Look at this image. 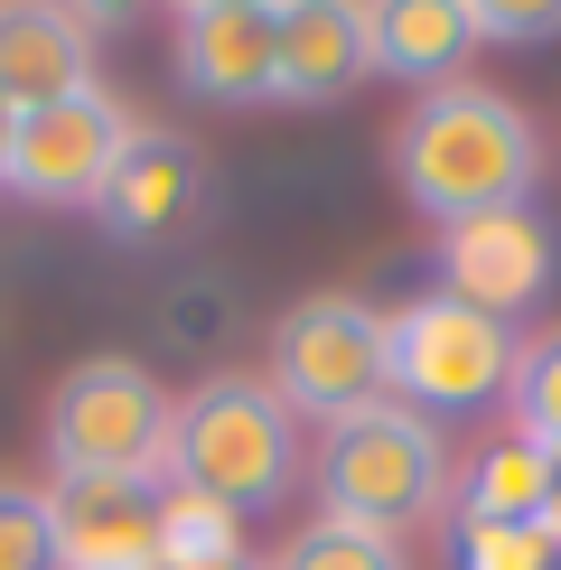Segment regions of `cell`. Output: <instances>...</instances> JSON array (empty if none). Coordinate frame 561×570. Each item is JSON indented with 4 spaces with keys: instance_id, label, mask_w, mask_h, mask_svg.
<instances>
[{
    "instance_id": "cell-1",
    "label": "cell",
    "mask_w": 561,
    "mask_h": 570,
    "mask_svg": "<svg viewBox=\"0 0 561 570\" xmlns=\"http://www.w3.org/2000/svg\"><path fill=\"white\" fill-rule=\"evenodd\" d=\"M393 178L431 225L505 216V206H533L543 140H533L524 104H505L496 85H440L393 131Z\"/></svg>"
},
{
    "instance_id": "cell-2",
    "label": "cell",
    "mask_w": 561,
    "mask_h": 570,
    "mask_svg": "<svg viewBox=\"0 0 561 570\" xmlns=\"http://www.w3.org/2000/svg\"><path fill=\"white\" fill-rule=\"evenodd\" d=\"M159 487H187L225 514H272L299 487V421L263 374H216V384L178 393L169 421V468Z\"/></svg>"
},
{
    "instance_id": "cell-3",
    "label": "cell",
    "mask_w": 561,
    "mask_h": 570,
    "mask_svg": "<svg viewBox=\"0 0 561 570\" xmlns=\"http://www.w3.org/2000/svg\"><path fill=\"white\" fill-rule=\"evenodd\" d=\"M450 495V440L412 402H374V412L337 421L318 440V514L356 533H412L421 514H440Z\"/></svg>"
},
{
    "instance_id": "cell-4",
    "label": "cell",
    "mask_w": 561,
    "mask_h": 570,
    "mask_svg": "<svg viewBox=\"0 0 561 570\" xmlns=\"http://www.w3.org/2000/svg\"><path fill=\"white\" fill-rule=\"evenodd\" d=\"M178 402L140 355H85L47 393V468L57 478H159Z\"/></svg>"
},
{
    "instance_id": "cell-5",
    "label": "cell",
    "mask_w": 561,
    "mask_h": 570,
    "mask_svg": "<svg viewBox=\"0 0 561 570\" xmlns=\"http://www.w3.org/2000/svg\"><path fill=\"white\" fill-rule=\"evenodd\" d=\"M263 384L291 402V421H327V431L374 412V402H393V327H384V308H365L346 291H318V299L280 308Z\"/></svg>"
},
{
    "instance_id": "cell-6",
    "label": "cell",
    "mask_w": 561,
    "mask_h": 570,
    "mask_svg": "<svg viewBox=\"0 0 561 570\" xmlns=\"http://www.w3.org/2000/svg\"><path fill=\"white\" fill-rule=\"evenodd\" d=\"M384 327H393V402H412V412H478L514 384L505 318H486L450 291L403 299Z\"/></svg>"
},
{
    "instance_id": "cell-7",
    "label": "cell",
    "mask_w": 561,
    "mask_h": 570,
    "mask_svg": "<svg viewBox=\"0 0 561 570\" xmlns=\"http://www.w3.org/2000/svg\"><path fill=\"white\" fill-rule=\"evenodd\" d=\"M131 131L140 122L122 112V94H104V85L66 94V104H38V112H19V140H10L0 187L29 197V206H94L104 178H112V159L131 150Z\"/></svg>"
},
{
    "instance_id": "cell-8",
    "label": "cell",
    "mask_w": 561,
    "mask_h": 570,
    "mask_svg": "<svg viewBox=\"0 0 561 570\" xmlns=\"http://www.w3.org/2000/svg\"><path fill=\"white\" fill-rule=\"evenodd\" d=\"M57 570H159V478H47Z\"/></svg>"
},
{
    "instance_id": "cell-9",
    "label": "cell",
    "mask_w": 561,
    "mask_h": 570,
    "mask_svg": "<svg viewBox=\"0 0 561 570\" xmlns=\"http://www.w3.org/2000/svg\"><path fill=\"white\" fill-rule=\"evenodd\" d=\"M552 281V234L533 206H505V216H468L440 225V291L505 318V308H533Z\"/></svg>"
},
{
    "instance_id": "cell-10",
    "label": "cell",
    "mask_w": 561,
    "mask_h": 570,
    "mask_svg": "<svg viewBox=\"0 0 561 570\" xmlns=\"http://www.w3.org/2000/svg\"><path fill=\"white\" fill-rule=\"evenodd\" d=\"M197 197H206V159H197V140L140 122L131 150L112 159V178H104V197H94V216L122 234V244H150V234H169V225L197 216Z\"/></svg>"
},
{
    "instance_id": "cell-11",
    "label": "cell",
    "mask_w": 561,
    "mask_h": 570,
    "mask_svg": "<svg viewBox=\"0 0 561 570\" xmlns=\"http://www.w3.org/2000/svg\"><path fill=\"white\" fill-rule=\"evenodd\" d=\"M272 66H280V0L178 19V85L206 104H272Z\"/></svg>"
},
{
    "instance_id": "cell-12",
    "label": "cell",
    "mask_w": 561,
    "mask_h": 570,
    "mask_svg": "<svg viewBox=\"0 0 561 570\" xmlns=\"http://www.w3.org/2000/svg\"><path fill=\"white\" fill-rule=\"evenodd\" d=\"M365 85V0H280L272 104H337Z\"/></svg>"
},
{
    "instance_id": "cell-13",
    "label": "cell",
    "mask_w": 561,
    "mask_h": 570,
    "mask_svg": "<svg viewBox=\"0 0 561 570\" xmlns=\"http://www.w3.org/2000/svg\"><path fill=\"white\" fill-rule=\"evenodd\" d=\"M468 57H478V29L459 0H365V76L440 94L468 76Z\"/></svg>"
},
{
    "instance_id": "cell-14",
    "label": "cell",
    "mask_w": 561,
    "mask_h": 570,
    "mask_svg": "<svg viewBox=\"0 0 561 570\" xmlns=\"http://www.w3.org/2000/svg\"><path fill=\"white\" fill-rule=\"evenodd\" d=\"M94 85V38L57 0H0V94L19 112L38 104H66V94Z\"/></svg>"
},
{
    "instance_id": "cell-15",
    "label": "cell",
    "mask_w": 561,
    "mask_h": 570,
    "mask_svg": "<svg viewBox=\"0 0 561 570\" xmlns=\"http://www.w3.org/2000/svg\"><path fill=\"white\" fill-rule=\"evenodd\" d=\"M543 495H552V459L524 440H496V449L468 459L459 514H478V524H543Z\"/></svg>"
},
{
    "instance_id": "cell-16",
    "label": "cell",
    "mask_w": 561,
    "mask_h": 570,
    "mask_svg": "<svg viewBox=\"0 0 561 570\" xmlns=\"http://www.w3.org/2000/svg\"><path fill=\"white\" fill-rule=\"evenodd\" d=\"M514 440L543 449V459H561V327H543L533 346H514Z\"/></svg>"
},
{
    "instance_id": "cell-17",
    "label": "cell",
    "mask_w": 561,
    "mask_h": 570,
    "mask_svg": "<svg viewBox=\"0 0 561 570\" xmlns=\"http://www.w3.org/2000/svg\"><path fill=\"white\" fill-rule=\"evenodd\" d=\"M225 552H244V514L206 505L187 487L159 495V570H197V561H225Z\"/></svg>"
},
{
    "instance_id": "cell-18",
    "label": "cell",
    "mask_w": 561,
    "mask_h": 570,
    "mask_svg": "<svg viewBox=\"0 0 561 570\" xmlns=\"http://www.w3.org/2000/svg\"><path fill=\"white\" fill-rule=\"evenodd\" d=\"M263 570H403V552H393L384 533H356V524H318L309 533H291L280 542V561H263Z\"/></svg>"
},
{
    "instance_id": "cell-19",
    "label": "cell",
    "mask_w": 561,
    "mask_h": 570,
    "mask_svg": "<svg viewBox=\"0 0 561 570\" xmlns=\"http://www.w3.org/2000/svg\"><path fill=\"white\" fill-rule=\"evenodd\" d=\"M459 570H561V552L543 542V524H478V514H459Z\"/></svg>"
},
{
    "instance_id": "cell-20",
    "label": "cell",
    "mask_w": 561,
    "mask_h": 570,
    "mask_svg": "<svg viewBox=\"0 0 561 570\" xmlns=\"http://www.w3.org/2000/svg\"><path fill=\"white\" fill-rule=\"evenodd\" d=\"M0 570H57V533H47V495L0 478Z\"/></svg>"
},
{
    "instance_id": "cell-21",
    "label": "cell",
    "mask_w": 561,
    "mask_h": 570,
    "mask_svg": "<svg viewBox=\"0 0 561 570\" xmlns=\"http://www.w3.org/2000/svg\"><path fill=\"white\" fill-rule=\"evenodd\" d=\"M478 47H543L561 38V0H459Z\"/></svg>"
},
{
    "instance_id": "cell-22",
    "label": "cell",
    "mask_w": 561,
    "mask_h": 570,
    "mask_svg": "<svg viewBox=\"0 0 561 570\" xmlns=\"http://www.w3.org/2000/svg\"><path fill=\"white\" fill-rule=\"evenodd\" d=\"M57 10H66V19H76V29H85V38H112V29H131V19H140V10H150V0H57Z\"/></svg>"
},
{
    "instance_id": "cell-23",
    "label": "cell",
    "mask_w": 561,
    "mask_h": 570,
    "mask_svg": "<svg viewBox=\"0 0 561 570\" xmlns=\"http://www.w3.org/2000/svg\"><path fill=\"white\" fill-rule=\"evenodd\" d=\"M543 542L561 552V459H552V495H543Z\"/></svg>"
},
{
    "instance_id": "cell-24",
    "label": "cell",
    "mask_w": 561,
    "mask_h": 570,
    "mask_svg": "<svg viewBox=\"0 0 561 570\" xmlns=\"http://www.w3.org/2000/svg\"><path fill=\"white\" fill-rule=\"evenodd\" d=\"M178 19H197V10H272V0H169Z\"/></svg>"
},
{
    "instance_id": "cell-25",
    "label": "cell",
    "mask_w": 561,
    "mask_h": 570,
    "mask_svg": "<svg viewBox=\"0 0 561 570\" xmlns=\"http://www.w3.org/2000/svg\"><path fill=\"white\" fill-rule=\"evenodd\" d=\"M10 140H19V104L0 94V169H10Z\"/></svg>"
},
{
    "instance_id": "cell-26",
    "label": "cell",
    "mask_w": 561,
    "mask_h": 570,
    "mask_svg": "<svg viewBox=\"0 0 561 570\" xmlns=\"http://www.w3.org/2000/svg\"><path fill=\"white\" fill-rule=\"evenodd\" d=\"M197 570H263V561H253V552H225V561H197Z\"/></svg>"
}]
</instances>
